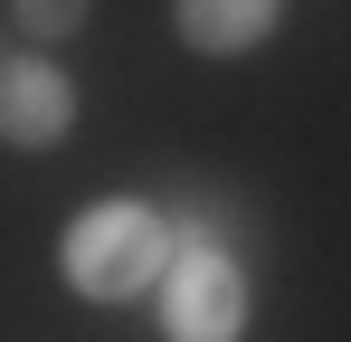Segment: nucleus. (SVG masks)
<instances>
[{
	"label": "nucleus",
	"mask_w": 351,
	"mask_h": 342,
	"mask_svg": "<svg viewBox=\"0 0 351 342\" xmlns=\"http://www.w3.org/2000/svg\"><path fill=\"white\" fill-rule=\"evenodd\" d=\"M152 314H162V342H247V314H256V285L237 266V247L219 238H180L162 285H152Z\"/></svg>",
	"instance_id": "nucleus-2"
},
{
	"label": "nucleus",
	"mask_w": 351,
	"mask_h": 342,
	"mask_svg": "<svg viewBox=\"0 0 351 342\" xmlns=\"http://www.w3.org/2000/svg\"><path fill=\"white\" fill-rule=\"evenodd\" d=\"M76 133V76L48 48H10L0 57V143L10 152H58Z\"/></svg>",
	"instance_id": "nucleus-3"
},
{
	"label": "nucleus",
	"mask_w": 351,
	"mask_h": 342,
	"mask_svg": "<svg viewBox=\"0 0 351 342\" xmlns=\"http://www.w3.org/2000/svg\"><path fill=\"white\" fill-rule=\"evenodd\" d=\"M86 10H95V0H10V29H19L29 48H58V38L86 29Z\"/></svg>",
	"instance_id": "nucleus-5"
},
{
	"label": "nucleus",
	"mask_w": 351,
	"mask_h": 342,
	"mask_svg": "<svg viewBox=\"0 0 351 342\" xmlns=\"http://www.w3.org/2000/svg\"><path fill=\"white\" fill-rule=\"evenodd\" d=\"M276 19H285V0H171V29L190 57H247L276 38Z\"/></svg>",
	"instance_id": "nucleus-4"
},
{
	"label": "nucleus",
	"mask_w": 351,
	"mask_h": 342,
	"mask_svg": "<svg viewBox=\"0 0 351 342\" xmlns=\"http://www.w3.org/2000/svg\"><path fill=\"white\" fill-rule=\"evenodd\" d=\"M171 247H180L171 209H152V200H86L58 238V276L86 304H133V295L162 285Z\"/></svg>",
	"instance_id": "nucleus-1"
}]
</instances>
